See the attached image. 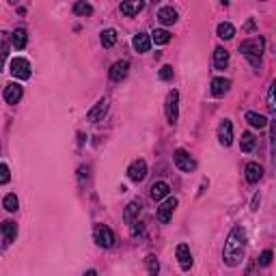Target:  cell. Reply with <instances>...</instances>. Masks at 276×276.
Masks as SVG:
<instances>
[{
    "label": "cell",
    "mask_w": 276,
    "mask_h": 276,
    "mask_svg": "<svg viewBox=\"0 0 276 276\" xmlns=\"http://www.w3.org/2000/svg\"><path fill=\"white\" fill-rule=\"evenodd\" d=\"M244 250H246V233L240 224H235L233 229L229 231L227 242H224L222 248V259L229 268H237L244 259Z\"/></svg>",
    "instance_id": "cell-1"
},
{
    "label": "cell",
    "mask_w": 276,
    "mask_h": 276,
    "mask_svg": "<svg viewBox=\"0 0 276 276\" xmlns=\"http://www.w3.org/2000/svg\"><path fill=\"white\" fill-rule=\"evenodd\" d=\"M240 52L246 56V61L253 67L261 65V54H263V39L261 37H253V39H244L240 43Z\"/></svg>",
    "instance_id": "cell-2"
},
{
    "label": "cell",
    "mask_w": 276,
    "mask_h": 276,
    "mask_svg": "<svg viewBox=\"0 0 276 276\" xmlns=\"http://www.w3.org/2000/svg\"><path fill=\"white\" fill-rule=\"evenodd\" d=\"M93 237H95L97 246L102 248H112L115 246V233H112L110 227H106V224H95V229H93Z\"/></svg>",
    "instance_id": "cell-3"
},
{
    "label": "cell",
    "mask_w": 276,
    "mask_h": 276,
    "mask_svg": "<svg viewBox=\"0 0 276 276\" xmlns=\"http://www.w3.org/2000/svg\"><path fill=\"white\" fill-rule=\"evenodd\" d=\"M173 160H175V166H177L179 171H184V173H192L194 168H197V162L192 160V155L188 153L186 149H175Z\"/></svg>",
    "instance_id": "cell-4"
},
{
    "label": "cell",
    "mask_w": 276,
    "mask_h": 276,
    "mask_svg": "<svg viewBox=\"0 0 276 276\" xmlns=\"http://www.w3.org/2000/svg\"><path fill=\"white\" fill-rule=\"evenodd\" d=\"M11 76L17 78V80H28L30 78V63L26 59H22V56H17V59L11 61Z\"/></svg>",
    "instance_id": "cell-5"
},
{
    "label": "cell",
    "mask_w": 276,
    "mask_h": 276,
    "mask_svg": "<svg viewBox=\"0 0 276 276\" xmlns=\"http://www.w3.org/2000/svg\"><path fill=\"white\" fill-rule=\"evenodd\" d=\"M164 112H166L168 123H177V119H179V93H177V91H171V93H168Z\"/></svg>",
    "instance_id": "cell-6"
},
{
    "label": "cell",
    "mask_w": 276,
    "mask_h": 276,
    "mask_svg": "<svg viewBox=\"0 0 276 276\" xmlns=\"http://www.w3.org/2000/svg\"><path fill=\"white\" fill-rule=\"evenodd\" d=\"M175 207H177V199H173V197H166V201H164V203H162V205L158 207V220H160L162 224L171 222Z\"/></svg>",
    "instance_id": "cell-7"
},
{
    "label": "cell",
    "mask_w": 276,
    "mask_h": 276,
    "mask_svg": "<svg viewBox=\"0 0 276 276\" xmlns=\"http://www.w3.org/2000/svg\"><path fill=\"white\" fill-rule=\"evenodd\" d=\"M128 177L132 181H136V184H140V181L147 177V162L145 160H134L128 168Z\"/></svg>",
    "instance_id": "cell-8"
},
{
    "label": "cell",
    "mask_w": 276,
    "mask_h": 276,
    "mask_svg": "<svg viewBox=\"0 0 276 276\" xmlns=\"http://www.w3.org/2000/svg\"><path fill=\"white\" fill-rule=\"evenodd\" d=\"M106 112H108V99L102 97V99H99V102H97L95 106H93V108H91L89 112H86V121H89V123H97V121H102Z\"/></svg>",
    "instance_id": "cell-9"
},
{
    "label": "cell",
    "mask_w": 276,
    "mask_h": 276,
    "mask_svg": "<svg viewBox=\"0 0 276 276\" xmlns=\"http://www.w3.org/2000/svg\"><path fill=\"white\" fill-rule=\"evenodd\" d=\"M218 140H220L222 147H229L231 142H233V123L229 121V119H224L218 125Z\"/></svg>",
    "instance_id": "cell-10"
},
{
    "label": "cell",
    "mask_w": 276,
    "mask_h": 276,
    "mask_svg": "<svg viewBox=\"0 0 276 276\" xmlns=\"http://www.w3.org/2000/svg\"><path fill=\"white\" fill-rule=\"evenodd\" d=\"M140 211H142V203H140V201H132V203H128V207H125V211H123L125 224H136Z\"/></svg>",
    "instance_id": "cell-11"
},
{
    "label": "cell",
    "mask_w": 276,
    "mask_h": 276,
    "mask_svg": "<svg viewBox=\"0 0 276 276\" xmlns=\"http://www.w3.org/2000/svg\"><path fill=\"white\" fill-rule=\"evenodd\" d=\"M22 95H24V89L17 82H11V84L4 86V102H7V104L15 106L22 99Z\"/></svg>",
    "instance_id": "cell-12"
},
{
    "label": "cell",
    "mask_w": 276,
    "mask_h": 276,
    "mask_svg": "<svg viewBox=\"0 0 276 276\" xmlns=\"http://www.w3.org/2000/svg\"><path fill=\"white\" fill-rule=\"evenodd\" d=\"M132 46H134L138 54H145L151 50V37L147 33H138V35H134V39H132Z\"/></svg>",
    "instance_id": "cell-13"
},
{
    "label": "cell",
    "mask_w": 276,
    "mask_h": 276,
    "mask_svg": "<svg viewBox=\"0 0 276 276\" xmlns=\"http://www.w3.org/2000/svg\"><path fill=\"white\" fill-rule=\"evenodd\" d=\"M177 259H179V266L184 272L192 268V253H190V246L188 244H179L177 246Z\"/></svg>",
    "instance_id": "cell-14"
},
{
    "label": "cell",
    "mask_w": 276,
    "mask_h": 276,
    "mask_svg": "<svg viewBox=\"0 0 276 276\" xmlns=\"http://www.w3.org/2000/svg\"><path fill=\"white\" fill-rule=\"evenodd\" d=\"M130 71V63L128 61H117L115 65L110 67V80H115V82H121V80L128 76Z\"/></svg>",
    "instance_id": "cell-15"
},
{
    "label": "cell",
    "mask_w": 276,
    "mask_h": 276,
    "mask_svg": "<svg viewBox=\"0 0 276 276\" xmlns=\"http://www.w3.org/2000/svg\"><path fill=\"white\" fill-rule=\"evenodd\" d=\"M244 173H246V181L248 184H257L261 177H263V168L259 162H248L246 168H244Z\"/></svg>",
    "instance_id": "cell-16"
},
{
    "label": "cell",
    "mask_w": 276,
    "mask_h": 276,
    "mask_svg": "<svg viewBox=\"0 0 276 276\" xmlns=\"http://www.w3.org/2000/svg\"><path fill=\"white\" fill-rule=\"evenodd\" d=\"M0 235L4 237V244H11L17 237V224L13 220H4L0 224Z\"/></svg>",
    "instance_id": "cell-17"
},
{
    "label": "cell",
    "mask_w": 276,
    "mask_h": 276,
    "mask_svg": "<svg viewBox=\"0 0 276 276\" xmlns=\"http://www.w3.org/2000/svg\"><path fill=\"white\" fill-rule=\"evenodd\" d=\"M229 89H231V80H227V78L211 80V95L214 97H222L224 93H229Z\"/></svg>",
    "instance_id": "cell-18"
},
{
    "label": "cell",
    "mask_w": 276,
    "mask_h": 276,
    "mask_svg": "<svg viewBox=\"0 0 276 276\" xmlns=\"http://www.w3.org/2000/svg\"><path fill=\"white\" fill-rule=\"evenodd\" d=\"M158 20H160V24H164V26H173V24L177 22V11L173 7H162L158 11Z\"/></svg>",
    "instance_id": "cell-19"
},
{
    "label": "cell",
    "mask_w": 276,
    "mask_h": 276,
    "mask_svg": "<svg viewBox=\"0 0 276 276\" xmlns=\"http://www.w3.org/2000/svg\"><path fill=\"white\" fill-rule=\"evenodd\" d=\"M11 43H13L15 50H24L28 43V33L26 28H15L13 33H11Z\"/></svg>",
    "instance_id": "cell-20"
},
{
    "label": "cell",
    "mask_w": 276,
    "mask_h": 276,
    "mask_svg": "<svg viewBox=\"0 0 276 276\" xmlns=\"http://www.w3.org/2000/svg\"><path fill=\"white\" fill-rule=\"evenodd\" d=\"M168 192H171V188H168L166 181H155L151 186V199L153 201H162L168 197Z\"/></svg>",
    "instance_id": "cell-21"
},
{
    "label": "cell",
    "mask_w": 276,
    "mask_h": 276,
    "mask_svg": "<svg viewBox=\"0 0 276 276\" xmlns=\"http://www.w3.org/2000/svg\"><path fill=\"white\" fill-rule=\"evenodd\" d=\"M7 56H9V35L4 30H0V71L4 69Z\"/></svg>",
    "instance_id": "cell-22"
},
{
    "label": "cell",
    "mask_w": 276,
    "mask_h": 276,
    "mask_svg": "<svg viewBox=\"0 0 276 276\" xmlns=\"http://www.w3.org/2000/svg\"><path fill=\"white\" fill-rule=\"evenodd\" d=\"M255 145H257V138H255L253 132H244L242 140H240V149H242V151L244 153H250L255 149Z\"/></svg>",
    "instance_id": "cell-23"
},
{
    "label": "cell",
    "mask_w": 276,
    "mask_h": 276,
    "mask_svg": "<svg viewBox=\"0 0 276 276\" xmlns=\"http://www.w3.org/2000/svg\"><path fill=\"white\" fill-rule=\"evenodd\" d=\"M214 65H216V69H224L229 65V52L224 48L214 50Z\"/></svg>",
    "instance_id": "cell-24"
},
{
    "label": "cell",
    "mask_w": 276,
    "mask_h": 276,
    "mask_svg": "<svg viewBox=\"0 0 276 276\" xmlns=\"http://www.w3.org/2000/svg\"><path fill=\"white\" fill-rule=\"evenodd\" d=\"M218 37L224 41H229V39H233L235 37V26L231 22H222V24H218Z\"/></svg>",
    "instance_id": "cell-25"
},
{
    "label": "cell",
    "mask_w": 276,
    "mask_h": 276,
    "mask_svg": "<svg viewBox=\"0 0 276 276\" xmlns=\"http://www.w3.org/2000/svg\"><path fill=\"white\" fill-rule=\"evenodd\" d=\"M142 7H145V4L138 2V0H134V2H121V13L132 17V15H136L138 11H142Z\"/></svg>",
    "instance_id": "cell-26"
},
{
    "label": "cell",
    "mask_w": 276,
    "mask_h": 276,
    "mask_svg": "<svg viewBox=\"0 0 276 276\" xmlns=\"http://www.w3.org/2000/svg\"><path fill=\"white\" fill-rule=\"evenodd\" d=\"M246 121L253 125V128H259V130H263L268 125V119L259 115V112H246Z\"/></svg>",
    "instance_id": "cell-27"
},
{
    "label": "cell",
    "mask_w": 276,
    "mask_h": 276,
    "mask_svg": "<svg viewBox=\"0 0 276 276\" xmlns=\"http://www.w3.org/2000/svg\"><path fill=\"white\" fill-rule=\"evenodd\" d=\"M151 41L158 43V46H164V43L171 41V33H168L166 28H155L151 33Z\"/></svg>",
    "instance_id": "cell-28"
},
{
    "label": "cell",
    "mask_w": 276,
    "mask_h": 276,
    "mask_svg": "<svg viewBox=\"0 0 276 276\" xmlns=\"http://www.w3.org/2000/svg\"><path fill=\"white\" fill-rule=\"evenodd\" d=\"M117 43V30L115 28H106L102 33V46L104 48H112Z\"/></svg>",
    "instance_id": "cell-29"
},
{
    "label": "cell",
    "mask_w": 276,
    "mask_h": 276,
    "mask_svg": "<svg viewBox=\"0 0 276 276\" xmlns=\"http://www.w3.org/2000/svg\"><path fill=\"white\" fill-rule=\"evenodd\" d=\"M145 266H147V270H149V274H151V276H158V272H160V261L155 259V255H147Z\"/></svg>",
    "instance_id": "cell-30"
},
{
    "label": "cell",
    "mask_w": 276,
    "mask_h": 276,
    "mask_svg": "<svg viewBox=\"0 0 276 276\" xmlns=\"http://www.w3.org/2000/svg\"><path fill=\"white\" fill-rule=\"evenodd\" d=\"M2 205H4V209L7 211H17V207H20V201H17L15 194H7L2 201Z\"/></svg>",
    "instance_id": "cell-31"
},
{
    "label": "cell",
    "mask_w": 276,
    "mask_h": 276,
    "mask_svg": "<svg viewBox=\"0 0 276 276\" xmlns=\"http://www.w3.org/2000/svg\"><path fill=\"white\" fill-rule=\"evenodd\" d=\"M73 13H76V15H91L93 7L89 2H76V4H73Z\"/></svg>",
    "instance_id": "cell-32"
},
{
    "label": "cell",
    "mask_w": 276,
    "mask_h": 276,
    "mask_svg": "<svg viewBox=\"0 0 276 276\" xmlns=\"http://www.w3.org/2000/svg\"><path fill=\"white\" fill-rule=\"evenodd\" d=\"M274 82L270 84V89H268V110H270V115H274L276 112V106H274Z\"/></svg>",
    "instance_id": "cell-33"
},
{
    "label": "cell",
    "mask_w": 276,
    "mask_h": 276,
    "mask_svg": "<svg viewBox=\"0 0 276 276\" xmlns=\"http://www.w3.org/2000/svg\"><path fill=\"white\" fill-rule=\"evenodd\" d=\"M9 179H11V173H9V166H7V164H0V186H4V184H9Z\"/></svg>",
    "instance_id": "cell-34"
},
{
    "label": "cell",
    "mask_w": 276,
    "mask_h": 276,
    "mask_svg": "<svg viewBox=\"0 0 276 276\" xmlns=\"http://www.w3.org/2000/svg\"><path fill=\"white\" fill-rule=\"evenodd\" d=\"M270 263H272V250H263L261 253V257H259V266H270Z\"/></svg>",
    "instance_id": "cell-35"
},
{
    "label": "cell",
    "mask_w": 276,
    "mask_h": 276,
    "mask_svg": "<svg viewBox=\"0 0 276 276\" xmlns=\"http://www.w3.org/2000/svg\"><path fill=\"white\" fill-rule=\"evenodd\" d=\"M160 80H173V67L171 65H164L160 69Z\"/></svg>",
    "instance_id": "cell-36"
},
{
    "label": "cell",
    "mask_w": 276,
    "mask_h": 276,
    "mask_svg": "<svg viewBox=\"0 0 276 276\" xmlns=\"http://www.w3.org/2000/svg\"><path fill=\"white\" fill-rule=\"evenodd\" d=\"M82 276H97V272H95V270H86Z\"/></svg>",
    "instance_id": "cell-37"
},
{
    "label": "cell",
    "mask_w": 276,
    "mask_h": 276,
    "mask_svg": "<svg viewBox=\"0 0 276 276\" xmlns=\"http://www.w3.org/2000/svg\"><path fill=\"white\" fill-rule=\"evenodd\" d=\"M257 205H259V194H257V197L253 199V209H257Z\"/></svg>",
    "instance_id": "cell-38"
}]
</instances>
